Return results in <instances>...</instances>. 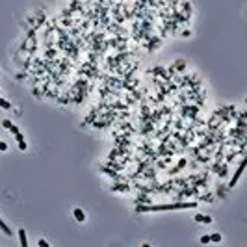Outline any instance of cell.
<instances>
[{
  "mask_svg": "<svg viewBox=\"0 0 247 247\" xmlns=\"http://www.w3.org/2000/svg\"><path fill=\"white\" fill-rule=\"evenodd\" d=\"M210 240H212L214 243H219V242H221V234H219V232H214V234L210 236Z\"/></svg>",
  "mask_w": 247,
  "mask_h": 247,
  "instance_id": "8",
  "label": "cell"
},
{
  "mask_svg": "<svg viewBox=\"0 0 247 247\" xmlns=\"http://www.w3.org/2000/svg\"><path fill=\"white\" fill-rule=\"evenodd\" d=\"M6 149H8V145L4 141H0V151H6Z\"/></svg>",
  "mask_w": 247,
  "mask_h": 247,
  "instance_id": "13",
  "label": "cell"
},
{
  "mask_svg": "<svg viewBox=\"0 0 247 247\" xmlns=\"http://www.w3.org/2000/svg\"><path fill=\"white\" fill-rule=\"evenodd\" d=\"M2 125H4V126H6V128H8V130H9V132H11V134H13V136H17V134H19V128H17V126H15V125H13L11 121H8V119H6V121H4Z\"/></svg>",
  "mask_w": 247,
  "mask_h": 247,
  "instance_id": "3",
  "label": "cell"
},
{
  "mask_svg": "<svg viewBox=\"0 0 247 247\" xmlns=\"http://www.w3.org/2000/svg\"><path fill=\"white\" fill-rule=\"evenodd\" d=\"M245 167H247V154H245V158L240 162L238 169H236V173H234V175H232V178H230V184H229L230 188H234V186H236V182H238V178L242 177V173H243V169H245Z\"/></svg>",
  "mask_w": 247,
  "mask_h": 247,
  "instance_id": "2",
  "label": "cell"
},
{
  "mask_svg": "<svg viewBox=\"0 0 247 247\" xmlns=\"http://www.w3.org/2000/svg\"><path fill=\"white\" fill-rule=\"evenodd\" d=\"M39 247H50L47 240H39Z\"/></svg>",
  "mask_w": 247,
  "mask_h": 247,
  "instance_id": "12",
  "label": "cell"
},
{
  "mask_svg": "<svg viewBox=\"0 0 247 247\" xmlns=\"http://www.w3.org/2000/svg\"><path fill=\"white\" fill-rule=\"evenodd\" d=\"M73 214H74V219H76L78 223L85 221V214H84V210H80V208H74V210H73Z\"/></svg>",
  "mask_w": 247,
  "mask_h": 247,
  "instance_id": "4",
  "label": "cell"
},
{
  "mask_svg": "<svg viewBox=\"0 0 247 247\" xmlns=\"http://www.w3.org/2000/svg\"><path fill=\"white\" fill-rule=\"evenodd\" d=\"M15 139H17V141H19V145H20V143H24V136L20 134V132H19V134L15 136Z\"/></svg>",
  "mask_w": 247,
  "mask_h": 247,
  "instance_id": "10",
  "label": "cell"
},
{
  "mask_svg": "<svg viewBox=\"0 0 247 247\" xmlns=\"http://www.w3.org/2000/svg\"><path fill=\"white\" fill-rule=\"evenodd\" d=\"M0 229H2V232H4L6 236H11V234H13V232H11V229H9V227H8V225H6L2 219H0Z\"/></svg>",
  "mask_w": 247,
  "mask_h": 247,
  "instance_id": "7",
  "label": "cell"
},
{
  "mask_svg": "<svg viewBox=\"0 0 247 247\" xmlns=\"http://www.w3.org/2000/svg\"><path fill=\"white\" fill-rule=\"evenodd\" d=\"M141 247H151V245H149V243H143V245H141Z\"/></svg>",
  "mask_w": 247,
  "mask_h": 247,
  "instance_id": "14",
  "label": "cell"
},
{
  "mask_svg": "<svg viewBox=\"0 0 247 247\" xmlns=\"http://www.w3.org/2000/svg\"><path fill=\"white\" fill-rule=\"evenodd\" d=\"M245 102H247V99H245Z\"/></svg>",
  "mask_w": 247,
  "mask_h": 247,
  "instance_id": "15",
  "label": "cell"
},
{
  "mask_svg": "<svg viewBox=\"0 0 247 247\" xmlns=\"http://www.w3.org/2000/svg\"><path fill=\"white\" fill-rule=\"evenodd\" d=\"M0 108H4V110H9V108H11V104H9L8 100H4L2 97H0Z\"/></svg>",
  "mask_w": 247,
  "mask_h": 247,
  "instance_id": "9",
  "label": "cell"
},
{
  "mask_svg": "<svg viewBox=\"0 0 247 247\" xmlns=\"http://www.w3.org/2000/svg\"><path fill=\"white\" fill-rule=\"evenodd\" d=\"M19 240H20V247H28V242H26V230H24V229L19 230Z\"/></svg>",
  "mask_w": 247,
  "mask_h": 247,
  "instance_id": "5",
  "label": "cell"
},
{
  "mask_svg": "<svg viewBox=\"0 0 247 247\" xmlns=\"http://www.w3.org/2000/svg\"><path fill=\"white\" fill-rule=\"evenodd\" d=\"M197 202H171V205H153V206H137L136 212H162V210H182V208H195Z\"/></svg>",
  "mask_w": 247,
  "mask_h": 247,
  "instance_id": "1",
  "label": "cell"
},
{
  "mask_svg": "<svg viewBox=\"0 0 247 247\" xmlns=\"http://www.w3.org/2000/svg\"><path fill=\"white\" fill-rule=\"evenodd\" d=\"M210 242H212V240H210V236H201V243H205V245H206V243H210Z\"/></svg>",
  "mask_w": 247,
  "mask_h": 247,
  "instance_id": "11",
  "label": "cell"
},
{
  "mask_svg": "<svg viewBox=\"0 0 247 247\" xmlns=\"http://www.w3.org/2000/svg\"><path fill=\"white\" fill-rule=\"evenodd\" d=\"M195 221H197V223H212V218H210V216H202V214H197Z\"/></svg>",
  "mask_w": 247,
  "mask_h": 247,
  "instance_id": "6",
  "label": "cell"
}]
</instances>
